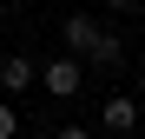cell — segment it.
Wrapping results in <instances>:
<instances>
[{
	"instance_id": "cell-1",
	"label": "cell",
	"mask_w": 145,
	"mask_h": 139,
	"mask_svg": "<svg viewBox=\"0 0 145 139\" xmlns=\"http://www.w3.org/2000/svg\"><path fill=\"white\" fill-rule=\"evenodd\" d=\"M79 80H86V60H79V53H59V60L40 66V86L53 93V99H72V93H79Z\"/></svg>"
},
{
	"instance_id": "cell-2",
	"label": "cell",
	"mask_w": 145,
	"mask_h": 139,
	"mask_svg": "<svg viewBox=\"0 0 145 139\" xmlns=\"http://www.w3.org/2000/svg\"><path fill=\"white\" fill-rule=\"evenodd\" d=\"M40 80V60H27V53H13L7 66H0V93H7V99H13V93H27Z\"/></svg>"
},
{
	"instance_id": "cell-3",
	"label": "cell",
	"mask_w": 145,
	"mask_h": 139,
	"mask_svg": "<svg viewBox=\"0 0 145 139\" xmlns=\"http://www.w3.org/2000/svg\"><path fill=\"white\" fill-rule=\"evenodd\" d=\"M99 126H106V132H132V126H138V99H125V93H112V99L99 106Z\"/></svg>"
},
{
	"instance_id": "cell-4",
	"label": "cell",
	"mask_w": 145,
	"mask_h": 139,
	"mask_svg": "<svg viewBox=\"0 0 145 139\" xmlns=\"http://www.w3.org/2000/svg\"><path fill=\"white\" fill-rule=\"evenodd\" d=\"M92 33H99V20H92V13H66V27H59V40H66V53H79V60H86V46H92Z\"/></svg>"
},
{
	"instance_id": "cell-5",
	"label": "cell",
	"mask_w": 145,
	"mask_h": 139,
	"mask_svg": "<svg viewBox=\"0 0 145 139\" xmlns=\"http://www.w3.org/2000/svg\"><path fill=\"white\" fill-rule=\"evenodd\" d=\"M86 60H92V66H119V60H125V40L99 27V33H92V46H86Z\"/></svg>"
},
{
	"instance_id": "cell-6",
	"label": "cell",
	"mask_w": 145,
	"mask_h": 139,
	"mask_svg": "<svg viewBox=\"0 0 145 139\" xmlns=\"http://www.w3.org/2000/svg\"><path fill=\"white\" fill-rule=\"evenodd\" d=\"M20 132V113H13V99H0V139H13Z\"/></svg>"
},
{
	"instance_id": "cell-7",
	"label": "cell",
	"mask_w": 145,
	"mask_h": 139,
	"mask_svg": "<svg viewBox=\"0 0 145 139\" xmlns=\"http://www.w3.org/2000/svg\"><path fill=\"white\" fill-rule=\"evenodd\" d=\"M53 139H92V132H86V126H59Z\"/></svg>"
},
{
	"instance_id": "cell-8",
	"label": "cell",
	"mask_w": 145,
	"mask_h": 139,
	"mask_svg": "<svg viewBox=\"0 0 145 139\" xmlns=\"http://www.w3.org/2000/svg\"><path fill=\"white\" fill-rule=\"evenodd\" d=\"M106 7H138V0H106Z\"/></svg>"
},
{
	"instance_id": "cell-9",
	"label": "cell",
	"mask_w": 145,
	"mask_h": 139,
	"mask_svg": "<svg viewBox=\"0 0 145 139\" xmlns=\"http://www.w3.org/2000/svg\"><path fill=\"white\" fill-rule=\"evenodd\" d=\"M138 99H145V73H138Z\"/></svg>"
}]
</instances>
